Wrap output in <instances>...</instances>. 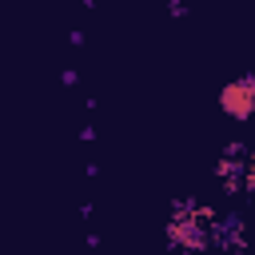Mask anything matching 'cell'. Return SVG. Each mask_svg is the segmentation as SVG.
<instances>
[{
    "label": "cell",
    "instance_id": "cell-1",
    "mask_svg": "<svg viewBox=\"0 0 255 255\" xmlns=\"http://www.w3.org/2000/svg\"><path fill=\"white\" fill-rule=\"evenodd\" d=\"M219 108H223V116L247 124V120L255 116V76H235L231 84H223Z\"/></svg>",
    "mask_w": 255,
    "mask_h": 255
},
{
    "label": "cell",
    "instance_id": "cell-2",
    "mask_svg": "<svg viewBox=\"0 0 255 255\" xmlns=\"http://www.w3.org/2000/svg\"><path fill=\"white\" fill-rule=\"evenodd\" d=\"M167 12H171V16H175V20H183V16H187V12H191V8H187V4H183V0H171V4H167Z\"/></svg>",
    "mask_w": 255,
    "mask_h": 255
},
{
    "label": "cell",
    "instance_id": "cell-3",
    "mask_svg": "<svg viewBox=\"0 0 255 255\" xmlns=\"http://www.w3.org/2000/svg\"><path fill=\"white\" fill-rule=\"evenodd\" d=\"M76 80H80V72H76V68H64V72H60V84H64V88H72Z\"/></svg>",
    "mask_w": 255,
    "mask_h": 255
},
{
    "label": "cell",
    "instance_id": "cell-4",
    "mask_svg": "<svg viewBox=\"0 0 255 255\" xmlns=\"http://www.w3.org/2000/svg\"><path fill=\"white\" fill-rule=\"evenodd\" d=\"M68 44H72V48H80V44H84V32H80V28H76V32H68Z\"/></svg>",
    "mask_w": 255,
    "mask_h": 255
},
{
    "label": "cell",
    "instance_id": "cell-5",
    "mask_svg": "<svg viewBox=\"0 0 255 255\" xmlns=\"http://www.w3.org/2000/svg\"><path fill=\"white\" fill-rule=\"evenodd\" d=\"M80 139H84V143H92V139H96V128H92V124H88V128H80Z\"/></svg>",
    "mask_w": 255,
    "mask_h": 255
}]
</instances>
